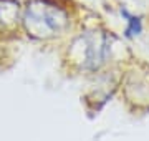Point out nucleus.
<instances>
[{"instance_id":"nucleus-1","label":"nucleus","mask_w":149,"mask_h":141,"mask_svg":"<svg viewBox=\"0 0 149 141\" xmlns=\"http://www.w3.org/2000/svg\"><path fill=\"white\" fill-rule=\"evenodd\" d=\"M68 23L70 18L66 10L52 0H32L25 7L23 27L33 38H53L63 32Z\"/></svg>"},{"instance_id":"nucleus-2","label":"nucleus","mask_w":149,"mask_h":141,"mask_svg":"<svg viewBox=\"0 0 149 141\" xmlns=\"http://www.w3.org/2000/svg\"><path fill=\"white\" fill-rule=\"evenodd\" d=\"M80 43L83 57H81V66L85 70H96L106 61L108 52H109V42L104 33L91 32L76 40Z\"/></svg>"},{"instance_id":"nucleus-3","label":"nucleus","mask_w":149,"mask_h":141,"mask_svg":"<svg viewBox=\"0 0 149 141\" xmlns=\"http://www.w3.org/2000/svg\"><path fill=\"white\" fill-rule=\"evenodd\" d=\"M18 22V3L15 0H0V32L10 30Z\"/></svg>"},{"instance_id":"nucleus-4","label":"nucleus","mask_w":149,"mask_h":141,"mask_svg":"<svg viewBox=\"0 0 149 141\" xmlns=\"http://www.w3.org/2000/svg\"><path fill=\"white\" fill-rule=\"evenodd\" d=\"M121 15L128 20V27H126V32H124V35L128 38H133L136 37V35H139L141 33V30H143V22H141V17H136V15H131L126 8H121Z\"/></svg>"}]
</instances>
